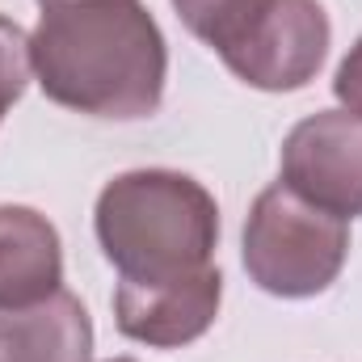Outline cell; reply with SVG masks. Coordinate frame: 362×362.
<instances>
[{
	"label": "cell",
	"instance_id": "1",
	"mask_svg": "<svg viewBox=\"0 0 362 362\" xmlns=\"http://www.w3.org/2000/svg\"><path fill=\"white\" fill-rule=\"evenodd\" d=\"M30 59L47 101L135 122L160 110L169 47L144 0H38Z\"/></svg>",
	"mask_w": 362,
	"mask_h": 362
},
{
	"label": "cell",
	"instance_id": "2",
	"mask_svg": "<svg viewBox=\"0 0 362 362\" xmlns=\"http://www.w3.org/2000/svg\"><path fill=\"white\" fill-rule=\"evenodd\" d=\"M93 232L122 282H160L211 266L219 206L189 173L131 169L97 194Z\"/></svg>",
	"mask_w": 362,
	"mask_h": 362
},
{
	"label": "cell",
	"instance_id": "3",
	"mask_svg": "<svg viewBox=\"0 0 362 362\" xmlns=\"http://www.w3.org/2000/svg\"><path fill=\"white\" fill-rule=\"evenodd\" d=\"M350 257V223L312 206L291 185L257 194L245 219V270L278 299H308L337 282Z\"/></svg>",
	"mask_w": 362,
	"mask_h": 362
},
{
	"label": "cell",
	"instance_id": "4",
	"mask_svg": "<svg viewBox=\"0 0 362 362\" xmlns=\"http://www.w3.org/2000/svg\"><path fill=\"white\" fill-rule=\"evenodd\" d=\"M329 38L333 25L316 0H266V8L219 59L249 89L295 93L316 81Z\"/></svg>",
	"mask_w": 362,
	"mask_h": 362
},
{
	"label": "cell",
	"instance_id": "5",
	"mask_svg": "<svg viewBox=\"0 0 362 362\" xmlns=\"http://www.w3.org/2000/svg\"><path fill=\"white\" fill-rule=\"evenodd\" d=\"M282 185L312 206L358 219L362 215V118L350 110H320L291 127L282 144Z\"/></svg>",
	"mask_w": 362,
	"mask_h": 362
},
{
	"label": "cell",
	"instance_id": "6",
	"mask_svg": "<svg viewBox=\"0 0 362 362\" xmlns=\"http://www.w3.org/2000/svg\"><path fill=\"white\" fill-rule=\"evenodd\" d=\"M219 299H223V274L215 266L160 282H118L114 325L127 341L152 350H181L215 325Z\"/></svg>",
	"mask_w": 362,
	"mask_h": 362
},
{
	"label": "cell",
	"instance_id": "7",
	"mask_svg": "<svg viewBox=\"0 0 362 362\" xmlns=\"http://www.w3.org/2000/svg\"><path fill=\"white\" fill-rule=\"evenodd\" d=\"M64 286V245L34 206H0V308L42 303Z\"/></svg>",
	"mask_w": 362,
	"mask_h": 362
},
{
	"label": "cell",
	"instance_id": "8",
	"mask_svg": "<svg viewBox=\"0 0 362 362\" xmlns=\"http://www.w3.org/2000/svg\"><path fill=\"white\" fill-rule=\"evenodd\" d=\"M93 320L72 291L30 308H0V362H89Z\"/></svg>",
	"mask_w": 362,
	"mask_h": 362
},
{
	"label": "cell",
	"instance_id": "9",
	"mask_svg": "<svg viewBox=\"0 0 362 362\" xmlns=\"http://www.w3.org/2000/svg\"><path fill=\"white\" fill-rule=\"evenodd\" d=\"M173 8H177L181 25L198 42H206L215 55H223L249 30V21L266 8V0H173Z\"/></svg>",
	"mask_w": 362,
	"mask_h": 362
},
{
	"label": "cell",
	"instance_id": "10",
	"mask_svg": "<svg viewBox=\"0 0 362 362\" xmlns=\"http://www.w3.org/2000/svg\"><path fill=\"white\" fill-rule=\"evenodd\" d=\"M30 76H34L30 34H25L17 21L0 17V118H4V110H13V105L21 101Z\"/></svg>",
	"mask_w": 362,
	"mask_h": 362
},
{
	"label": "cell",
	"instance_id": "11",
	"mask_svg": "<svg viewBox=\"0 0 362 362\" xmlns=\"http://www.w3.org/2000/svg\"><path fill=\"white\" fill-rule=\"evenodd\" d=\"M333 93H337V101H341L350 114L362 118V38L350 47V55L341 59V68H337V76H333Z\"/></svg>",
	"mask_w": 362,
	"mask_h": 362
},
{
	"label": "cell",
	"instance_id": "12",
	"mask_svg": "<svg viewBox=\"0 0 362 362\" xmlns=\"http://www.w3.org/2000/svg\"><path fill=\"white\" fill-rule=\"evenodd\" d=\"M110 362H139V358H110Z\"/></svg>",
	"mask_w": 362,
	"mask_h": 362
}]
</instances>
